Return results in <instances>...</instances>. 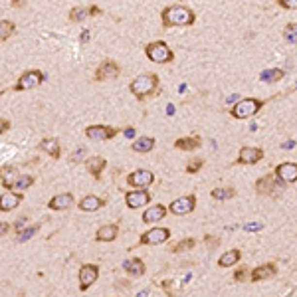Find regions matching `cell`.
Returning a JSON list of instances; mask_svg holds the SVG:
<instances>
[{
  "instance_id": "1",
  "label": "cell",
  "mask_w": 297,
  "mask_h": 297,
  "mask_svg": "<svg viewBox=\"0 0 297 297\" xmlns=\"http://www.w3.org/2000/svg\"><path fill=\"white\" fill-rule=\"evenodd\" d=\"M161 18H163V26H165V28L192 26V24L196 22V14H194L188 6H181V4L166 6V8L161 12Z\"/></svg>"
},
{
  "instance_id": "2",
  "label": "cell",
  "mask_w": 297,
  "mask_h": 297,
  "mask_svg": "<svg viewBox=\"0 0 297 297\" xmlns=\"http://www.w3.org/2000/svg\"><path fill=\"white\" fill-rule=\"evenodd\" d=\"M129 89L131 93L139 99V101H145L148 95H155L157 89H159V78L155 73H141L137 76L131 83H129Z\"/></svg>"
},
{
  "instance_id": "3",
  "label": "cell",
  "mask_w": 297,
  "mask_h": 297,
  "mask_svg": "<svg viewBox=\"0 0 297 297\" xmlns=\"http://www.w3.org/2000/svg\"><path fill=\"white\" fill-rule=\"evenodd\" d=\"M265 101L262 99H256V97H246V99H240V101L232 107L230 115L234 119H248V117H254L262 107H264Z\"/></svg>"
},
{
  "instance_id": "4",
  "label": "cell",
  "mask_w": 297,
  "mask_h": 297,
  "mask_svg": "<svg viewBox=\"0 0 297 297\" xmlns=\"http://www.w3.org/2000/svg\"><path fill=\"white\" fill-rule=\"evenodd\" d=\"M145 54H147V58L151 60V62H155V64H168V62H172L175 60V54H172V50L165 44V42H151L147 48H145Z\"/></svg>"
},
{
  "instance_id": "5",
  "label": "cell",
  "mask_w": 297,
  "mask_h": 297,
  "mask_svg": "<svg viewBox=\"0 0 297 297\" xmlns=\"http://www.w3.org/2000/svg\"><path fill=\"white\" fill-rule=\"evenodd\" d=\"M168 238H170V230L168 228H151V230H147L145 234H141L137 246H159V244H165Z\"/></svg>"
},
{
  "instance_id": "6",
  "label": "cell",
  "mask_w": 297,
  "mask_h": 297,
  "mask_svg": "<svg viewBox=\"0 0 297 297\" xmlns=\"http://www.w3.org/2000/svg\"><path fill=\"white\" fill-rule=\"evenodd\" d=\"M196 206V196L194 194H186V196H181L177 200H172L170 206H168V212L175 214V216H184V214H190Z\"/></svg>"
},
{
  "instance_id": "7",
  "label": "cell",
  "mask_w": 297,
  "mask_h": 297,
  "mask_svg": "<svg viewBox=\"0 0 297 297\" xmlns=\"http://www.w3.org/2000/svg\"><path fill=\"white\" fill-rule=\"evenodd\" d=\"M44 82V73L40 71V69H28V71H24L22 76H20V80H18V83H16V91H24V89H34V87H38L40 83Z\"/></svg>"
},
{
  "instance_id": "8",
  "label": "cell",
  "mask_w": 297,
  "mask_h": 297,
  "mask_svg": "<svg viewBox=\"0 0 297 297\" xmlns=\"http://www.w3.org/2000/svg\"><path fill=\"white\" fill-rule=\"evenodd\" d=\"M155 182V175L151 170H147V168H139L135 172H131V175L127 177V184L133 186V188H147V186H151Z\"/></svg>"
},
{
  "instance_id": "9",
  "label": "cell",
  "mask_w": 297,
  "mask_h": 297,
  "mask_svg": "<svg viewBox=\"0 0 297 297\" xmlns=\"http://www.w3.org/2000/svg\"><path fill=\"white\" fill-rule=\"evenodd\" d=\"M119 73H121V67L113 60H105V62L99 64V67L95 69V80L97 82L115 80V78H119Z\"/></svg>"
},
{
  "instance_id": "10",
  "label": "cell",
  "mask_w": 297,
  "mask_h": 297,
  "mask_svg": "<svg viewBox=\"0 0 297 297\" xmlns=\"http://www.w3.org/2000/svg\"><path fill=\"white\" fill-rule=\"evenodd\" d=\"M264 159V151L260 147H242L238 153L236 165H256Z\"/></svg>"
},
{
  "instance_id": "11",
  "label": "cell",
  "mask_w": 297,
  "mask_h": 297,
  "mask_svg": "<svg viewBox=\"0 0 297 297\" xmlns=\"http://www.w3.org/2000/svg\"><path fill=\"white\" fill-rule=\"evenodd\" d=\"M117 133L119 131L115 127H109V125H89L85 129V135L91 141H107V139H113Z\"/></svg>"
},
{
  "instance_id": "12",
  "label": "cell",
  "mask_w": 297,
  "mask_h": 297,
  "mask_svg": "<svg viewBox=\"0 0 297 297\" xmlns=\"http://www.w3.org/2000/svg\"><path fill=\"white\" fill-rule=\"evenodd\" d=\"M99 276V267L95 264H85L80 267V289L82 291H87V287H91L95 283Z\"/></svg>"
},
{
  "instance_id": "13",
  "label": "cell",
  "mask_w": 297,
  "mask_h": 297,
  "mask_svg": "<svg viewBox=\"0 0 297 297\" xmlns=\"http://www.w3.org/2000/svg\"><path fill=\"white\" fill-rule=\"evenodd\" d=\"M276 179L281 181L283 184L295 182L297 181V163H281L276 166Z\"/></svg>"
},
{
  "instance_id": "14",
  "label": "cell",
  "mask_w": 297,
  "mask_h": 297,
  "mask_svg": "<svg viewBox=\"0 0 297 297\" xmlns=\"http://www.w3.org/2000/svg\"><path fill=\"white\" fill-rule=\"evenodd\" d=\"M125 202H127L129 208H141V206L151 202V194H148L145 188H135V190L125 194Z\"/></svg>"
},
{
  "instance_id": "15",
  "label": "cell",
  "mask_w": 297,
  "mask_h": 297,
  "mask_svg": "<svg viewBox=\"0 0 297 297\" xmlns=\"http://www.w3.org/2000/svg\"><path fill=\"white\" fill-rule=\"evenodd\" d=\"M256 190L264 196H274L278 190V181L274 179V175H265L256 182Z\"/></svg>"
},
{
  "instance_id": "16",
  "label": "cell",
  "mask_w": 297,
  "mask_h": 297,
  "mask_svg": "<svg viewBox=\"0 0 297 297\" xmlns=\"http://www.w3.org/2000/svg\"><path fill=\"white\" fill-rule=\"evenodd\" d=\"M276 274H278V265L269 262V264H264V265L256 267V269L252 271L250 280H252V281H262V280H267V278H274Z\"/></svg>"
},
{
  "instance_id": "17",
  "label": "cell",
  "mask_w": 297,
  "mask_h": 297,
  "mask_svg": "<svg viewBox=\"0 0 297 297\" xmlns=\"http://www.w3.org/2000/svg\"><path fill=\"white\" fill-rule=\"evenodd\" d=\"M48 206L52 210H67L73 206V194L71 192H62L58 196H54L52 200L48 202Z\"/></svg>"
},
{
  "instance_id": "18",
  "label": "cell",
  "mask_w": 297,
  "mask_h": 297,
  "mask_svg": "<svg viewBox=\"0 0 297 297\" xmlns=\"http://www.w3.org/2000/svg\"><path fill=\"white\" fill-rule=\"evenodd\" d=\"M105 165H107V161H105L103 157H89V159H85L87 172H89V175H93L95 181L101 179V172H103Z\"/></svg>"
},
{
  "instance_id": "19",
  "label": "cell",
  "mask_w": 297,
  "mask_h": 297,
  "mask_svg": "<svg viewBox=\"0 0 297 297\" xmlns=\"http://www.w3.org/2000/svg\"><path fill=\"white\" fill-rule=\"evenodd\" d=\"M166 216V208L163 204H153L151 208H147L143 212V222H147V224H155V222L163 220Z\"/></svg>"
},
{
  "instance_id": "20",
  "label": "cell",
  "mask_w": 297,
  "mask_h": 297,
  "mask_svg": "<svg viewBox=\"0 0 297 297\" xmlns=\"http://www.w3.org/2000/svg\"><path fill=\"white\" fill-rule=\"evenodd\" d=\"M117 236H119V226L117 224H105L101 228H97V232H95L97 242H113Z\"/></svg>"
},
{
  "instance_id": "21",
  "label": "cell",
  "mask_w": 297,
  "mask_h": 297,
  "mask_svg": "<svg viewBox=\"0 0 297 297\" xmlns=\"http://www.w3.org/2000/svg\"><path fill=\"white\" fill-rule=\"evenodd\" d=\"M20 202H22V194L20 192H6V194L0 196V210L2 212L14 210Z\"/></svg>"
},
{
  "instance_id": "22",
  "label": "cell",
  "mask_w": 297,
  "mask_h": 297,
  "mask_svg": "<svg viewBox=\"0 0 297 297\" xmlns=\"http://www.w3.org/2000/svg\"><path fill=\"white\" fill-rule=\"evenodd\" d=\"M103 206H105V200L103 198H99V196H95V194H87L85 198H82V202H80V208L83 212H95V210L103 208Z\"/></svg>"
},
{
  "instance_id": "23",
  "label": "cell",
  "mask_w": 297,
  "mask_h": 297,
  "mask_svg": "<svg viewBox=\"0 0 297 297\" xmlns=\"http://www.w3.org/2000/svg\"><path fill=\"white\" fill-rule=\"evenodd\" d=\"M123 269H125L129 276L141 278V276L145 274V264H143V260H139V258H131V260H125V262H123Z\"/></svg>"
},
{
  "instance_id": "24",
  "label": "cell",
  "mask_w": 297,
  "mask_h": 297,
  "mask_svg": "<svg viewBox=\"0 0 297 297\" xmlns=\"http://www.w3.org/2000/svg\"><path fill=\"white\" fill-rule=\"evenodd\" d=\"M40 148H42L44 153H48L50 157H54V159H60V155H62V148H60L58 139H52V137L42 139L40 141Z\"/></svg>"
},
{
  "instance_id": "25",
  "label": "cell",
  "mask_w": 297,
  "mask_h": 297,
  "mask_svg": "<svg viewBox=\"0 0 297 297\" xmlns=\"http://www.w3.org/2000/svg\"><path fill=\"white\" fill-rule=\"evenodd\" d=\"M202 143V139L198 135H190V137H182V139H177L175 141V147L181 148V151H194V148H198Z\"/></svg>"
},
{
  "instance_id": "26",
  "label": "cell",
  "mask_w": 297,
  "mask_h": 297,
  "mask_svg": "<svg viewBox=\"0 0 297 297\" xmlns=\"http://www.w3.org/2000/svg\"><path fill=\"white\" fill-rule=\"evenodd\" d=\"M153 147H155V139L153 137H139L133 143V151L135 153H148V151H153Z\"/></svg>"
},
{
  "instance_id": "27",
  "label": "cell",
  "mask_w": 297,
  "mask_h": 297,
  "mask_svg": "<svg viewBox=\"0 0 297 297\" xmlns=\"http://www.w3.org/2000/svg\"><path fill=\"white\" fill-rule=\"evenodd\" d=\"M283 78V69H276V67H269V69H264L260 73V80L264 83H276Z\"/></svg>"
},
{
  "instance_id": "28",
  "label": "cell",
  "mask_w": 297,
  "mask_h": 297,
  "mask_svg": "<svg viewBox=\"0 0 297 297\" xmlns=\"http://www.w3.org/2000/svg\"><path fill=\"white\" fill-rule=\"evenodd\" d=\"M240 256H242V254H240V250H230V252H226V254H222V256H220L218 265H220V267H230V265L238 264Z\"/></svg>"
},
{
  "instance_id": "29",
  "label": "cell",
  "mask_w": 297,
  "mask_h": 297,
  "mask_svg": "<svg viewBox=\"0 0 297 297\" xmlns=\"http://www.w3.org/2000/svg\"><path fill=\"white\" fill-rule=\"evenodd\" d=\"M194 246H196V240H192V238H184V240L177 242L175 246H170V252H172V254H181V252L192 250Z\"/></svg>"
},
{
  "instance_id": "30",
  "label": "cell",
  "mask_w": 297,
  "mask_h": 297,
  "mask_svg": "<svg viewBox=\"0 0 297 297\" xmlns=\"http://www.w3.org/2000/svg\"><path fill=\"white\" fill-rule=\"evenodd\" d=\"M32 184H34V177L24 175V177H18L16 179V182L12 184V190L14 192H22V190H26L28 186H32Z\"/></svg>"
},
{
  "instance_id": "31",
  "label": "cell",
  "mask_w": 297,
  "mask_h": 297,
  "mask_svg": "<svg viewBox=\"0 0 297 297\" xmlns=\"http://www.w3.org/2000/svg\"><path fill=\"white\" fill-rule=\"evenodd\" d=\"M14 34V22L10 20H0V40L6 42Z\"/></svg>"
},
{
  "instance_id": "32",
  "label": "cell",
  "mask_w": 297,
  "mask_h": 297,
  "mask_svg": "<svg viewBox=\"0 0 297 297\" xmlns=\"http://www.w3.org/2000/svg\"><path fill=\"white\" fill-rule=\"evenodd\" d=\"M89 16V8H83V6H78L69 12V20L71 22H83L85 18Z\"/></svg>"
},
{
  "instance_id": "33",
  "label": "cell",
  "mask_w": 297,
  "mask_h": 297,
  "mask_svg": "<svg viewBox=\"0 0 297 297\" xmlns=\"http://www.w3.org/2000/svg\"><path fill=\"white\" fill-rule=\"evenodd\" d=\"M212 196L216 198V200H228V198L236 196V190L234 188H214Z\"/></svg>"
},
{
  "instance_id": "34",
  "label": "cell",
  "mask_w": 297,
  "mask_h": 297,
  "mask_svg": "<svg viewBox=\"0 0 297 297\" xmlns=\"http://www.w3.org/2000/svg\"><path fill=\"white\" fill-rule=\"evenodd\" d=\"M283 38H285L287 42L297 44V22H289V24H287L285 30H283Z\"/></svg>"
},
{
  "instance_id": "35",
  "label": "cell",
  "mask_w": 297,
  "mask_h": 297,
  "mask_svg": "<svg viewBox=\"0 0 297 297\" xmlns=\"http://www.w3.org/2000/svg\"><path fill=\"white\" fill-rule=\"evenodd\" d=\"M38 224H34V226H30V228H26V230H22L20 234H18V242H26V240H30L36 232H38Z\"/></svg>"
},
{
  "instance_id": "36",
  "label": "cell",
  "mask_w": 297,
  "mask_h": 297,
  "mask_svg": "<svg viewBox=\"0 0 297 297\" xmlns=\"http://www.w3.org/2000/svg\"><path fill=\"white\" fill-rule=\"evenodd\" d=\"M248 276H252V271H250V269H248L246 265L234 271V280H236V281H246V278H248Z\"/></svg>"
},
{
  "instance_id": "37",
  "label": "cell",
  "mask_w": 297,
  "mask_h": 297,
  "mask_svg": "<svg viewBox=\"0 0 297 297\" xmlns=\"http://www.w3.org/2000/svg\"><path fill=\"white\" fill-rule=\"evenodd\" d=\"M202 159H192L190 163H188V166H186V172H190V175H192V172H198V170H200L202 168Z\"/></svg>"
},
{
  "instance_id": "38",
  "label": "cell",
  "mask_w": 297,
  "mask_h": 297,
  "mask_svg": "<svg viewBox=\"0 0 297 297\" xmlns=\"http://www.w3.org/2000/svg\"><path fill=\"white\" fill-rule=\"evenodd\" d=\"M278 4L285 10H297V0H278Z\"/></svg>"
},
{
  "instance_id": "39",
  "label": "cell",
  "mask_w": 297,
  "mask_h": 297,
  "mask_svg": "<svg viewBox=\"0 0 297 297\" xmlns=\"http://www.w3.org/2000/svg\"><path fill=\"white\" fill-rule=\"evenodd\" d=\"M262 228H264L262 222H248V224L244 226V230H246V232H260Z\"/></svg>"
},
{
  "instance_id": "40",
  "label": "cell",
  "mask_w": 297,
  "mask_h": 297,
  "mask_svg": "<svg viewBox=\"0 0 297 297\" xmlns=\"http://www.w3.org/2000/svg\"><path fill=\"white\" fill-rule=\"evenodd\" d=\"M83 153H85V148H83V147H80L78 151H76V153L71 155V161H73V163H78V161H80V159L83 157Z\"/></svg>"
},
{
  "instance_id": "41",
  "label": "cell",
  "mask_w": 297,
  "mask_h": 297,
  "mask_svg": "<svg viewBox=\"0 0 297 297\" xmlns=\"http://www.w3.org/2000/svg\"><path fill=\"white\" fill-rule=\"evenodd\" d=\"M135 133H137V131H135L133 127H127V129H123V135H125L127 139H133V137H135Z\"/></svg>"
},
{
  "instance_id": "42",
  "label": "cell",
  "mask_w": 297,
  "mask_h": 297,
  "mask_svg": "<svg viewBox=\"0 0 297 297\" xmlns=\"http://www.w3.org/2000/svg\"><path fill=\"white\" fill-rule=\"evenodd\" d=\"M206 242H208V246H214V248H216L220 240H218V238H212V236H206Z\"/></svg>"
},
{
  "instance_id": "43",
  "label": "cell",
  "mask_w": 297,
  "mask_h": 297,
  "mask_svg": "<svg viewBox=\"0 0 297 297\" xmlns=\"http://www.w3.org/2000/svg\"><path fill=\"white\" fill-rule=\"evenodd\" d=\"M80 40H82L83 44H85V42H89V30H83V32H82V36H80Z\"/></svg>"
},
{
  "instance_id": "44",
  "label": "cell",
  "mask_w": 297,
  "mask_h": 297,
  "mask_svg": "<svg viewBox=\"0 0 297 297\" xmlns=\"http://www.w3.org/2000/svg\"><path fill=\"white\" fill-rule=\"evenodd\" d=\"M97 14H101V8L91 6V8H89V16H97Z\"/></svg>"
},
{
  "instance_id": "45",
  "label": "cell",
  "mask_w": 297,
  "mask_h": 297,
  "mask_svg": "<svg viewBox=\"0 0 297 297\" xmlns=\"http://www.w3.org/2000/svg\"><path fill=\"white\" fill-rule=\"evenodd\" d=\"M8 228H10V226L6 224V222H2V224H0V234H2V236H4V234L8 232Z\"/></svg>"
},
{
  "instance_id": "46",
  "label": "cell",
  "mask_w": 297,
  "mask_h": 297,
  "mask_svg": "<svg viewBox=\"0 0 297 297\" xmlns=\"http://www.w3.org/2000/svg\"><path fill=\"white\" fill-rule=\"evenodd\" d=\"M10 4L14 8H20V6H24V0H10Z\"/></svg>"
},
{
  "instance_id": "47",
  "label": "cell",
  "mask_w": 297,
  "mask_h": 297,
  "mask_svg": "<svg viewBox=\"0 0 297 297\" xmlns=\"http://www.w3.org/2000/svg\"><path fill=\"white\" fill-rule=\"evenodd\" d=\"M281 147L285 148V151H289V148H291V147H295V141H287V143H283Z\"/></svg>"
},
{
  "instance_id": "48",
  "label": "cell",
  "mask_w": 297,
  "mask_h": 297,
  "mask_svg": "<svg viewBox=\"0 0 297 297\" xmlns=\"http://www.w3.org/2000/svg\"><path fill=\"white\" fill-rule=\"evenodd\" d=\"M166 115H175V105H172V103L166 105Z\"/></svg>"
},
{
  "instance_id": "49",
  "label": "cell",
  "mask_w": 297,
  "mask_h": 297,
  "mask_svg": "<svg viewBox=\"0 0 297 297\" xmlns=\"http://www.w3.org/2000/svg\"><path fill=\"white\" fill-rule=\"evenodd\" d=\"M6 129H10V123L6 119H2V133H6Z\"/></svg>"
},
{
  "instance_id": "50",
  "label": "cell",
  "mask_w": 297,
  "mask_h": 297,
  "mask_svg": "<svg viewBox=\"0 0 297 297\" xmlns=\"http://www.w3.org/2000/svg\"><path fill=\"white\" fill-rule=\"evenodd\" d=\"M148 293H151L148 289H143V291H139V293H137V297H148Z\"/></svg>"
}]
</instances>
